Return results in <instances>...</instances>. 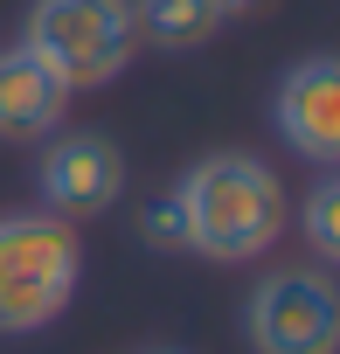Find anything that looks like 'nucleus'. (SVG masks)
I'll use <instances>...</instances> for the list:
<instances>
[{"label": "nucleus", "instance_id": "f257e3e1", "mask_svg": "<svg viewBox=\"0 0 340 354\" xmlns=\"http://www.w3.org/2000/svg\"><path fill=\"white\" fill-rule=\"evenodd\" d=\"M181 223H188V250L216 257V264H250L264 257L285 223H292V195L278 181V167L257 153H209L174 181Z\"/></svg>", "mask_w": 340, "mask_h": 354}, {"label": "nucleus", "instance_id": "f03ea898", "mask_svg": "<svg viewBox=\"0 0 340 354\" xmlns=\"http://www.w3.org/2000/svg\"><path fill=\"white\" fill-rule=\"evenodd\" d=\"M84 278V243L77 223L49 209L0 216V333H42Z\"/></svg>", "mask_w": 340, "mask_h": 354}, {"label": "nucleus", "instance_id": "7ed1b4c3", "mask_svg": "<svg viewBox=\"0 0 340 354\" xmlns=\"http://www.w3.org/2000/svg\"><path fill=\"white\" fill-rule=\"evenodd\" d=\"M21 49H35L63 91H104L139 56L132 0H35Z\"/></svg>", "mask_w": 340, "mask_h": 354}, {"label": "nucleus", "instance_id": "20e7f679", "mask_svg": "<svg viewBox=\"0 0 340 354\" xmlns=\"http://www.w3.org/2000/svg\"><path fill=\"white\" fill-rule=\"evenodd\" d=\"M243 333L257 354H340V285L333 271H271L243 299Z\"/></svg>", "mask_w": 340, "mask_h": 354}, {"label": "nucleus", "instance_id": "39448f33", "mask_svg": "<svg viewBox=\"0 0 340 354\" xmlns=\"http://www.w3.org/2000/svg\"><path fill=\"white\" fill-rule=\"evenodd\" d=\"M35 195L49 216L63 223H84V216H104L118 209L125 195V153L104 139V132H49L42 160H35Z\"/></svg>", "mask_w": 340, "mask_h": 354}, {"label": "nucleus", "instance_id": "423d86ee", "mask_svg": "<svg viewBox=\"0 0 340 354\" xmlns=\"http://www.w3.org/2000/svg\"><path fill=\"white\" fill-rule=\"evenodd\" d=\"M271 125L299 160L340 167V56H299L271 91Z\"/></svg>", "mask_w": 340, "mask_h": 354}, {"label": "nucleus", "instance_id": "0eeeda50", "mask_svg": "<svg viewBox=\"0 0 340 354\" xmlns=\"http://www.w3.org/2000/svg\"><path fill=\"white\" fill-rule=\"evenodd\" d=\"M63 111H70V91L56 84V70L35 56V49H0V139L8 146H35L49 132H63Z\"/></svg>", "mask_w": 340, "mask_h": 354}, {"label": "nucleus", "instance_id": "6e6552de", "mask_svg": "<svg viewBox=\"0 0 340 354\" xmlns=\"http://www.w3.org/2000/svg\"><path fill=\"white\" fill-rule=\"evenodd\" d=\"M132 21H139V35H153L160 49H202L229 15L216 8V0H132Z\"/></svg>", "mask_w": 340, "mask_h": 354}, {"label": "nucleus", "instance_id": "1a4fd4ad", "mask_svg": "<svg viewBox=\"0 0 340 354\" xmlns=\"http://www.w3.org/2000/svg\"><path fill=\"white\" fill-rule=\"evenodd\" d=\"M299 230H305L312 257L340 271V167H326L319 181H312V195L299 202Z\"/></svg>", "mask_w": 340, "mask_h": 354}, {"label": "nucleus", "instance_id": "9d476101", "mask_svg": "<svg viewBox=\"0 0 340 354\" xmlns=\"http://www.w3.org/2000/svg\"><path fill=\"white\" fill-rule=\"evenodd\" d=\"M139 236H146L153 250H188V223H181V202H174V188H167L160 202H146V216H139Z\"/></svg>", "mask_w": 340, "mask_h": 354}, {"label": "nucleus", "instance_id": "9b49d317", "mask_svg": "<svg viewBox=\"0 0 340 354\" xmlns=\"http://www.w3.org/2000/svg\"><path fill=\"white\" fill-rule=\"evenodd\" d=\"M216 8H223V15H250V8H257V0H216Z\"/></svg>", "mask_w": 340, "mask_h": 354}, {"label": "nucleus", "instance_id": "f8f14e48", "mask_svg": "<svg viewBox=\"0 0 340 354\" xmlns=\"http://www.w3.org/2000/svg\"><path fill=\"white\" fill-rule=\"evenodd\" d=\"M160 354H167V347H160Z\"/></svg>", "mask_w": 340, "mask_h": 354}]
</instances>
